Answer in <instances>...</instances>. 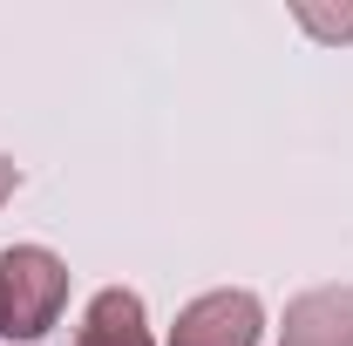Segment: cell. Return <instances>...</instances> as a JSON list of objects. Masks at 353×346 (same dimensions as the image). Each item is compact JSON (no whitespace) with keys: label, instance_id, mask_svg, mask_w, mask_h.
Here are the masks:
<instances>
[{"label":"cell","instance_id":"cell-1","mask_svg":"<svg viewBox=\"0 0 353 346\" xmlns=\"http://www.w3.org/2000/svg\"><path fill=\"white\" fill-rule=\"evenodd\" d=\"M68 299V265L41 245H7L0 252V333L7 340H41Z\"/></svg>","mask_w":353,"mask_h":346},{"label":"cell","instance_id":"cell-5","mask_svg":"<svg viewBox=\"0 0 353 346\" xmlns=\"http://www.w3.org/2000/svg\"><path fill=\"white\" fill-rule=\"evenodd\" d=\"M14 183H21V170H14V163H7V156H0V204H7V197H14Z\"/></svg>","mask_w":353,"mask_h":346},{"label":"cell","instance_id":"cell-3","mask_svg":"<svg viewBox=\"0 0 353 346\" xmlns=\"http://www.w3.org/2000/svg\"><path fill=\"white\" fill-rule=\"evenodd\" d=\"M279 346H353V285H326V292L292 299Z\"/></svg>","mask_w":353,"mask_h":346},{"label":"cell","instance_id":"cell-2","mask_svg":"<svg viewBox=\"0 0 353 346\" xmlns=\"http://www.w3.org/2000/svg\"><path fill=\"white\" fill-rule=\"evenodd\" d=\"M259 326L265 312L252 292H204L176 312L170 346H259Z\"/></svg>","mask_w":353,"mask_h":346},{"label":"cell","instance_id":"cell-4","mask_svg":"<svg viewBox=\"0 0 353 346\" xmlns=\"http://www.w3.org/2000/svg\"><path fill=\"white\" fill-rule=\"evenodd\" d=\"M68 346H150V326H143V299H136V292H123V285L95 292V299H88L82 333H75Z\"/></svg>","mask_w":353,"mask_h":346}]
</instances>
